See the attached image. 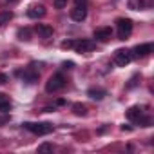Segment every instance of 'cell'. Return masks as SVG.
<instances>
[{
    "label": "cell",
    "instance_id": "cell-6",
    "mask_svg": "<svg viewBox=\"0 0 154 154\" xmlns=\"http://www.w3.org/2000/svg\"><path fill=\"white\" fill-rule=\"evenodd\" d=\"M85 17H87V6H74L71 9V18L76 22L85 20Z\"/></svg>",
    "mask_w": 154,
    "mask_h": 154
},
{
    "label": "cell",
    "instance_id": "cell-14",
    "mask_svg": "<svg viewBox=\"0 0 154 154\" xmlns=\"http://www.w3.org/2000/svg\"><path fill=\"white\" fill-rule=\"evenodd\" d=\"M0 111H2V112L11 111V102H9V98H8L6 94H2V93H0Z\"/></svg>",
    "mask_w": 154,
    "mask_h": 154
},
{
    "label": "cell",
    "instance_id": "cell-8",
    "mask_svg": "<svg viewBox=\"0 0 154 154\" xmlns=\"http://www.w3.org/2000/svg\"><path fill=\"white\" fill-rule=\"evenodd\" d=\"M27 15H29V18H42L45 15V8L42 4H35L27 9Z\"/></svg>",
    "mask_w": 154,
    "mask_h": 154
},
{
    "label": "cell",
    "instance_id": "cell-24",
    "mask_svg": "<svg viewBox=\"0 0 154 154\" xmlns=\"http://www.w3.org/2000/svg\"><path fill=\"white\" fill-rule=\"evenodd\" d=\"M8 82V76L6 74H0V84H6Z\"/></svg>",
    "mask_w": 154,
    "mask_h": 154
},
{
    "label": "cell",
    "instance_id": "cell-4",
    "mask_svg": "<svg viewBox=\"0 0 154 154\" xmlns=\"http://www.w3.org/2000/svg\"><path fill=\"white\" fill-rule=\"evenodd\" d=\"M131 60H132V54H131V51H127V49H118V51L114 53V63L120 65V67L129 65Z\"/></svg>",
    "mask_w": 154,
    "mask_h": 154
},
{
    "label": "cell",
    "instance_id": "cell-1",
    "mask_svg": "<svg viewBox=\"0 0 154 154\" xmlns=\"http://www.w3.org/2000/svg\"><path fill=\"white\" fill-rule=\"evenodd\" d=\"M116 27H118V38L127 40L131 36V33H132V20L131 18H118Z\"/></svg>",
    "mask_w": 154,
    "mask_h": 154
},
{
    "label": "cell",
    "instance_id": "cell-10",
    "mask_svg": "<svg viewBox=\"0 0 154 154\" xmlns=\"http://www.w3.org/2000/svg\"><path fill=\"white\" fill-rule=\"evenodd\" d=\"M22 80L26 84H35V82H38V72L33 71V69H26L22 72Z\"/></svg>",
    "mask_w": 154,
    "mask_h": 154
},
{
    "label": "cell",
    "instance_id": "cell-3",
    "mask_svg": "<svg viewBox=\"0 0 154 154\" xmlns=\"http://www.w3.org/2000/svg\"><path fill=\"white\" fill-rule=\"evenodd\" d=\"M24 127L27 131H31L33 134H38V136H45V134L53 132V125L51 123H33V122H26Z\"/></svg>",
    "mask_w": 154,
    "mask_h": 154
},
{
    "label": "cell",
    "instance_id": "cell-19",
    "mask_svg": "<svg viewBox=\"0 0 154 154\" xmlns=\"http://www.w3.org/2000/svg\"><path fill=\"white\" fill-rule=\"evenodd\" d=\"M129 6H131L132 9H134V8L140 9V8H143V0H131V4H129Z\"/></svg>",
    "mask_w": 154,
    "mask_h": 154
},
{
    "label": "cell",
    "instance_id": "cell-9",
    "mask_svg": "<svg viewBox=\"0 0 154 154\" xmlns=\"http://www.w3.org/2000/svg\"><path fill=\"white\" fill-rule=\"evenodd\" d=\"M111 35H112L111 27H100V29L94 31V38H96L98 42H107V40L111 38Z\"/></svg>",
    "mask_w": 154,
    "mask_h": 154
},
{
    "label": "cell",
    "instance_id": "cell-17",
    "mask_svg": "<svg viewBox=\"0 0 154 154\" xmlns=\"http://www.w3.org/2000/svg\"><path fill=\"white\" fill-rule=\"evenodd\" d=\"M11 18H13V13L11 11H2V13H0V27H2L4 24H9Z\"/></svg>",
    "mask_w": 154,
    "mask_h": 154
},
{
    "label": "cell",
    "instance_id": "cell-21",
    "mask_svg": "<svg viewBox=\"0 0 154 154\" xmlns=\"http://www.w3.org/2000/svg\"><path fill=\"white\" fill-rule=\"evenodd\" d=\"M72 44H74V40H65V42H62V49H72Z\"/></svg>",
    "mask_w": 154,
    "mask_h": 154
},
{
    "label": "cell",
    "instance_id": "cell-12",
    "mask_svg": "<svg viewBox=\"0 0 154 154\" xmlns=\"http://www.w3.org/2000/svg\"><path fill=\"white\" fill-rule=\"evenodd\" d=\"M141 114H143L141 107H136V105H134V107H131V109L127 111V114H125V116H127V120H131V122H136V120H138Z\"/></svg>",
    "mask_w": 154,
    "mask_h": 154
},
{
    "label": "cell",
    "instance_id": "cell-13",
    "mask_svg": "<svg viewBox=\"0 0 154 154\" xmlns=\"http://www.w3.org/2000/svg\"><path fill=\"white\" fill-rule=\"evenodd\" d=\"M17 36H18V40H22V42H29V40H31V29H29V27H20V29L17 31Z\"/></svg>",
    "mask_w": 154,
    "mask_h": 154
},
{
    "label": "cell",
    "instance_id": "cell-11",
    "mask_svg": "<svg viewBox=\"0 0 154 154\" xmlns=\"http://www.w3.org/2000/svg\"><path fill=\"white\" fill-rule=\"evenodd\" d=\"M36 33L42 38H49V36H53V27L47 26V24H38L36 26Z\"/></svg>",
    "mask_w": 154,
    "mask_h": 154
},
{
    "label": "cell",
    "instance_id": "cell-20",
    "mask_svg": "<svg viewBox=\"0 0 154 154\" xmlns=\"http://www.w3.org/2000/svg\"><path fill=\"white\" fill-rule=\"evenodd\" d=\"M67 6V0H54V8L56 9H63Z\"/></svg>",
    "mask_w": 154,
    "mask_h": 154
},
{
    "label": "cell",
    "instance_id": "cell-25",
    "mask_svg": "<svg viewBox=\"0 0 154 154\" xmlns=\"http://www.w3.org/2000/svg\"><path fill=\"white\" fill-rule=\"evenodd\" d=\"M8 2H15V0H8Z\"/></svg>",
    "mask_w": 154,
    "mask_h": 154
},
{
    "label": "cell",
    "instance_id": "cell-7",
    "mask_svg": "<svg viewBox=\"0 0 154 154\" xmlns=\"http://www.w3.org/2000/svg\"><path fill=\"white\" fill-rule=\"evenodd\" d=\"M152 49H154L152 44H140V45H136V47L131 51V54H134V56L140 58V56H147V54H150Z\"/></svg>",
    "mask_w": 154,
    "mask_h": 154
},
{
    "label": "cell",
    "instance_id": "cell-2",
    "mask_svg": "<svg viewBox=\"0 0 154 154\" xmlns=\"http://www.w3.org/2000/svg\"><path fill=\"white\" fill-rule=\"evenodd\" d=\"M63 87H65V78H63L60 72L53 74L51 78L47 80V84H45V91L47 93H56V91H60Z\"/></svg>",
    "mask_w": 154,
    "mask_h": 154
},
{
    "label": "cell",
    "instance_id": "cell-16",
    "mask_svg": "<svg viewBox=\"0 0 154 154\" xmlns=\"http://www.w3.org/2000/svg\"><path fill=\"white\" fill-rule=\"evenodd\" d=\"M91 98H94V100H102L107 93L103 91V89H89V93H87Z\"/></svg>",
    "mask_w": 154,
    "mask_h": 154
},
{
    "label": "cell",
    "instance_id": "cell-22",
    "mask_svg": "<svg viewBox=\"0 0 154 154\" xmlns=\"http://www.w3.org/2000/svg\"><path fill=\"white\" fill-rule=\"evenodd\" d=\"M74 6H87V0H74Z\"/></svg>",
    "mask_w": 154,
    "mask_h": 154
},
{
    "label": "cell",
    "instance_id": "cell-15",
    "mask_svg": "<svg viewBox=\"0 0 154 154\" xmlns=\"http://www.w3.org/2000/svg\"><path fill=\"white\" fill-rule=\"evenodd\" d=\"M72 112H74L76 116H85L87 107H85L84 103H74V105H72Z\"/></svg>",
    "mask_w": 154,
    "mask_h": 154
},
{
    "label": "cell",
    "instance_id": "cell-5",
    "mask_svg": "<svg viewBox=\"0 0 154 154\" xmlns=\"http://www.w3.org/2000/svg\"><path fill=\"white\" fill-rule=\"evenodd\" d=\"M72 47L78 51V53H89L94 49V42L93 40H76L72 44Z\"/></svg>",
    "mask_w": 154,
    "mask_h": 154
},
{
    "label": "cell",
    "instance_id": "cell-23",
    "mask_svg": "<svg viewBox=\"0 0 154 154\" xmlns=\"http://www.w3.org/2000/svg\"><path fill=\"white\" fill-rule=\"evenodd\" d=\"M63 67H65V69H72L74 63H72V62H63Z\"/></svg>",
    "mask_w": 154,
    "mask_h": 154
},
{
    "label": "cell",
    "instance_id": "cell-18",
    "mask_svg": "<svg viewBox=\"0 0 154 154\" xmlns=\"http://www.w3.org/2000/svg\"><path fill=\"white\" fill-rule=\"evenodd\" d=\"M51 150H53V145H49V143H44L38 147V152H51Z\"/></svg>",
    "mask_w": 154,
    "mask_h": 154
}]
</instances>
